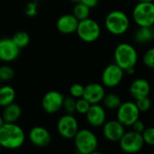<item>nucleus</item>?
<instances>
[{"mask_svg":"<svg viewBox=\"0 0 154 154\" xmlns=\"http://www.w3.org/2000/svg\"><path fill=\"white\" fill-rule=\"evenodd\" d=\"M23 130L15 123H4L0 127V147L6 150H16L24 143Z\"/></svg>","mask_w":154,"mask_h":154,"instance_id":"1","label":"nucleus"},{"mask_svg":"<svg viewBox=\"0 0 154 154\" xmlns=\"http://www.w3.org/2000/svg\"><path fill=\"white\" fill-rule=\"evenodd\" d=\"M115 63L124 70L135 67L138 60V54L135 48L130 43L123 42L116 46L114 52Z\"/></svg>","mask_w":154,"mask_h":154,"instance_id":"2","label":"nucleus"},{"mask_svg":"<svg viewBox=\"0 0 154 154\" xmlns=\"http://www.w3.org/2000/svg\"><path fill=\"white\" fill-rule=\"evenodd\" d=\"M105 25L111 34L122 35L128 31L130 20L125 12L121 10H114L106 15Z\"/></svg>","mask_w":154,"mask_h":154,"instance_id":"3","label":"nucleus"},{"mask_svg":"<svg viewBox=\"0 0 154 154\" xmlns=\"http://www.w3.org/2000/svg\"><path fill=\"white\" fill-rule=\"evenodd\" d=\"M77 151L81 154L94 153L98 146L97 137L88 129L79 130L74 136Z\"/></svg>","mask_w":154,"mask_h":154,"instance_id":"4","label":"nucleus"},{"mask_svg":"<svg viewBox=\"0 0 154 154\" xmlns=\"http://www.w3.org/2000/svg\"><path fill=\"white\" fill-rule=\"evenodd\" d=\"M78 36L85 42H96L101 33V28L99 23L91 18H86L79 21V24L76 30Z\"/></svg>","mask_w":154,"mask_h":154,"instance_id":"5","label":"nucleus"},{"mask_svg":"<svg viewBox=\"0 0 154 154\" xmlns=\"http://www.w3.org/2000/svg\"><path fill=\"white\" fill-rule=\"evenodd\" d=\"M133 18L138 26H153V3L139 2L133 10Z\"/></svg>","mask_w":154,"mask_h":154,"instance_id":"6","label":"nucleus"},{"mask_svg":"<svg viewBox=\"0 0 154 154\" xmlns=\"http://www.w3.org/2000/svg\"><path fill=\"white\" fill-rule=\"evenodd\" d=\"M116 110V120L119 121L125 127L131 126L136 120L139 119L141 114L135 102L132 101L121 103V105Z\"/></svg>","mask_w":154,"mask_h":154,"instance_id":"7","label":"nucleus"},{"mask_svg":"<svg viewBox=\"0 0 154 154\" xmlns=\"http://www.w3.org/2000/svg\"><path fill=\"white\" fill-rule=\"evenodd\" d=\"M119 145L122 151L126 153H136L143 149L144 142L143 140L142 134L130 131L125 132L119 140Z\"/></svg>","mask_w":154,"mask_h":154,"instance_id":"8","label":"nucleus"},{"mask_svg":"<svg viewBox=\"0 0 154 154\" xmlns=\"http://www.w3.org/2000/svg\"><path fill=\"white\" fill-rule=\"evenodd\" d=\"M125 70L120 68L117 64L113 63L107 65L103 70L101 80L103 86L106 88L117 87L124 79Z\"/></svg>","mask_w":154,"mask_h":154,"instance_id":"9","label":"nucleus"},{"mask_svg":"<svg viewBox=\"0 0 154 154\" xmlns=\"http://www.w3.org/2000/svg\"><path fill=\"white\" fill-rule=\"evenodd\" d=\"M59 134L65 139H73L79 131V123L73 115L66 114L62 116L57 123Z\"/></svg>","mask_w":154,"mask_h":154,"instance_id":"10","label":"nucleus"},{"mask_svg":"<svg viewBox=\"0 0 154 154\" xmlns=\"http://www.w3.org/2000/svg\"><path fill=\"white\" fill-rule=\"evenodd\" d=\"M64 96L56 90L47 92L42 99V107L47 114H55L62 107Z\"/></svg>","mask_w":154,"mask_h":154,"instance_id":"11","label":"nucleus"},{"mask_svg":"<svg viewBox=\"0 0 154 154\" xmlns=\"http://www.w3.org/2000/svg\"><path fill=\"white\" fill-rule=\"evenodd\" d=\"M103 126V135L105 138L113 143L119 142L123 134H125V126L117 120H111L108 122H105Z\"/></svg>","mask_w":154,"mask_h":154,"instance_id":"12","label":"nucleus"},{"mask_svg":"<svg viewBox=\"0 0 154 154\" xmlns=\"http://www.w3.org/2000/svg\"><path fill=\"white\" fill-rule=\"evenodd\" d=\"M20 54V49L14 43L11 38L0 39V60L12 62L17 59Z\"/></svg>","mask_w":154,"mask_h":154,"instance_id":"13","label":"nucleus"},{"mask_svg":"<svg viewBox=\"0 0 154 154\" xmlns=\"http://www.w3.org/2000/svg\"><path fill=\"white\" fill-rule=\"evenodd\" d=\"M86 119L88 123L93 127H100L104 125L106 120V114L105 108L99 104L90 105L87 111Z\"/></svg>","mask_w":154,"mask_h":154,"instance_id":"14","label":"nucleus"},{"mask_svg":"<svg viewBox=\"0 0 154 154\" xmlns=\"http://www.w3.org/2000/svg\"><path fill=\"white\" fill-rule=\"evenodd\" d=\"M29 140L37 147H46L51 143V135L46 128L34 126L29 132Z\"/></svg>","mask_w":154,"mask_h":154,"instance_id":"15","label":"nucleus"},{"mask_svg":"<svg viewBox=\"0 0 154 154\" xmlns=\"http://www.w3.org/2000/svg\"><path fill=\"white\" fill-rule=\"evenodd\" d=\"M106 91L104 86L98 83H90L84 87V92L82 97L92 104H99L102 102Z\"/></svg>","mask_w":154,"mask_h":154,"instance_id":"16","label":"nucleus"},{"mask_svg":"<svg viewBox=\"0 0 154 154\" xmlns=\"http://www.w3.org/2000/svg\"><path fill=\"white\" fill-rule=\"evenodd\" d=\"M79 24V20L72 14L61 15L56 23L57 29L63 34H71L76 32Z\"/></svg>","mask_w":154,"mask_h":154,"instance_id":"17","label":"nucleus"},{"mask_svg":"<svg viewBox=\"0 0 154 154\" xmlns=\"http://www.w3.org/2000/svg\"><path fill=\"white\" fill-rule=\"evenodd\" d=\"M150 92V83L144 79H137L134 80L130 86V94L135 100L148 97Z\"/></svg>","mask_w":154,"mask_h":154,"instance_id":"18","label":"nucleus"},{"mask_svg":"<svg viewBox=\"0 0 154 154\" xmlns=\"http://www.w3.org/2000/svg\"><path fill=\"white\" fill-rule=\"evenodd\" d=\"M22 115L21 107L15 104L11 103L5 106H4V111L2 113V117L5 123H15Z\"/></svg>","mask_w":154,"mask_h":154,"instance_id":"19","label":"nucleus"},{"mask_svg":"<svg viewBox=\"0 0 154 154\" xmlns=\"http://www.w3.org/2000/svg\"><path fill=\"white\" fill-rule=\"evenodd\" d=\"M154 30L152 26H139L134 33V39L138 43H146L153 40Z\"/></svg>","mask_w":154,"mask_h":154,"instance_id":"20","label":"nucleus"},{"mask_svg":"<svg viewBox=\"0 0 154 154\" xmlns=\"http://www.w3.org/2000/svg\"><path fill=\"white\" fill-rule=\"evenodd\" d=\"M15 99V90L11 86H1L0 87V106L4 107Z\"/></svg>","mask_w":154,"mask_h":154,"instance_id":"21","label":"nucleus"},{"mask_svg":"<svg viewBox=\"0 0 154 154\" xmlns=\"http://www.w3.org/2000/svg\"><path fill=\"white\" fill-rule=\"evenodd\" d=\"M102 102H103L105 107L109 110H116L122 103L119 96L115 93L106 94Z\"/></svg>","mask_w":154,"mask_h":154,"instance_id":"22","label":"nucleus"},{"mask_svg":"<svg viewBox=\"0 0 154 154\" xmlns=\"http://www.w3.org/2000/svg\"><path fill=\"white\" fill-rule=\"evenodd\" d=\"M72 14L79 20H84L86 18H88L90 15V8L87 6L86 5L82 4L81 2L75 4L73 10H72Z\"/></svg>","mask_w":154,"mask_h":154,"instance_id":"23","label":"nucleus"},{"mask_svg":"<svg viewBox=\"0 0 154 154\" xmlns=\"http://www.w3.org/2000/svg\"><path fill=\"white\" fill-rule=\"evenodd\" d=\"M12 41L14 42V43L21 50V49H23L25 48L29 42H30V36L29 34L24 32V31H19V32H16L13 37L11 38Z\"/></svg>","mask_w":154,"mask_h":154,"instance_id":"24","label":"nucleus"},{"mask_svg":"<svg viewBox=\"0 0 154 154\" xmlns=\"http://www.w3.org/2000/svg\"><path fill=\"white\" fill-rule=\"evenodd\" d=\"M75 107H76V98H74L72 97H64L61 108L64 109L66 114L73 115L76 112Z\"/></svg>","mask_w":154,"mask_h":154,"instance_id":"25","label":"nucleus"},{"mask_svg":"<svg viewBox=\"0 0 154 154\" xmlns=\"http://www.w3.org/2000/svg\"><path fill=\"white\" fill-rule=\"evenodd\" d=\"M14 76V69L8 65L0 66V81L11 80Z\"/></svg>","mask_w":154,"mask_h":154,"instance_id":"26","label":"nucleus"},{"mask_svg":"<svg viewBox=\"0 0 154 154\" xmlns=\"http://www.w3.org/2000/svg\"><path fill=\"white\" fill-rule=\"evenodd\" d=\"M77 99L78 100H76V107H75L76 112L80 115H85L87 111L88 110L91 104L83 97H79Z\"/></svg>","mask_w":154,"mask_h":154,"instance_id":"27","label":"nucleus"},{"mask_svg":"<svg viewBox=\"0 0 154 154\" xmlns=\"http://www.w3.org/2000/svg\"><path fill=\"white\" fill-rule=\"evenodd\" d=\"M142 137L144 143L152 146L154 144V129L153 127H148L142 133Z\"/></svg>","mask_w":154,"mask_h":154,"instance_id":"28","label":"nucleus"},{"mask_svg":"<svg viewBox=\"0 0 154 154\" xmlns=\"http://www.w3.org/2000/svg\"><path fill=\"white\" fill-rule=\"evenodd\" d=\"M135 104H136V106H137V107H138V109H139V111L141 113L149 111L150 108H151V106H152V102H151V100L149 99L148 97L136 99Z\"/></svg>","mask_w":154,"mask_h":154,"instance_id":"29","label":"nucleus"},{"mask_svg":"<svg viewBox=\"0 0 154 154\" xmlns=\"http://www.w3.org/2000/svg\"><path fill=\"white\" fill-rule=\"evenodd\" d=\"M143 61L146 67L149 69H153L154 68V49L151 48L149 49L143 55Z\"/></svg>","mask_w":154,"mask_h":154,"instance_id":"30","label":"nucleus"},{"mask_svg":"<svg viewBox=\"0 0 154 154\" xmlns=\"http://www.w3.org/2000/svg\"><path fill=\"white\" fill-rule=\"evenodd\" d=\"M84 92V86L79 83H75L69 88V94L74 98L82 97Z\"/></svg>","mask_w":154,"mask_h":154,"instance_id":"31","label":"nucleus"},{"mask_svg":"<svg viewBox=\"0 0 154 154\" xmlns=\"http://www.w3.org/2000/svg\"><path fill=\"white\" fill-rule=\"evenodd\" d=\"M24 13L29 17H34L38 14V4H37V2L34 1V2L28 3L25 6Z\"/></svg>","mask_w":154,"mask_h":154,"instance_id":"32","label":"nucleus"},{"mask_svg":"<svg viewBox=\"0 0 154 154\" xmlns=\"http://www.w3.org/2000/svg\"><path fill=\"white\" fill-rule=\"evenodd\" d=\"M131 126L133 127V131H134V132H136V133H139V134H142V133L143 132V130L145 129V125H144V123H143V121L139 120V119L136 120Z\"/></svg>","mask_w":154,"mask_h":154,"instance_id":"33","label":"nucleus"},{"mask_svg":"<svg viewBox=\"0 0 154 154\" xmlns=\"http://www.w3.org/2000/svg\"><path fill=\"white\" fill-rule=\"evenodd\" d=\"M80 2L82 4L86 5L87 6H88L89 8L96 7L98 5V0H81Z\"/></svg>","mask_w":154,"mask_h":154,"instance_id":"34","label":"nucleus"},{"mask_svg":"<svg viewBox=\"0 0 154 154\" xmlns=\"http://www.w3.org/2000/svg\"><path fill=\"white\" fill-rule=\"evenodd\" d=\"M134 70H135V69H134V68L127 69H126V70H125V71L127 74H129V75H130V74H134Z\"/></svg>","mask_w":154,"mask_h":154,"instance_id":"35","label":"nucleus"},{"mask_svg":"<svg viewBox=\"0 0 154 154\" xmlns=\"http://www.w3.org/2000/svg\"><path fill=\"white\" fill-rule=\"evenodd\" d=\"M5 123V121H4V119H3V117H2V116H0V127L3 125V124Z\"/></svg>","mask_w":154,"mask_h":154,"instance_id":"36","label":"nucleus"},{"mask_svg":"<svg viewBox=\"0 0 154 154\" xmlns=\"http://www.w3.org/2000/svg\"><path fill=\"white\" fill-rule=\"evenodd\" d=\"M138 2H152L153 0H137Z\"/></svg>","mask_w":154,"mask_h":154,"instance_id":"37","label":"nucleus"},{"mask_svg":"<svg viewBox=\"0 0 154 154\" xmlns=\"http://www.w3.org/2000/svg\"><path fill=\"white\" fill-rule=\"evenodd\" d=\"M70 1H71L72 3H74V4H77V3H79L81 0H70Z\"/></svg>","mask_w":154,"mask_h":154,"instance_id":"38","label":"nucleus"},{"mask_svg":"<svg viewBox=\"0 0 154 154\" xmlns=\"http://www.w3.org/2000/svg\"><path fill=\"white\" fill-rule=\"evenodd\" d=\"M0 87H1V81H0Z\"/></svg>","mask_w":154,"mask_h":154,"instance_id":"39","label":"nucleus"},{"mask_svg":"<svg viewBox=\"0 0 154 154\" xmlns=\"http://www.w3.org/2000/svg\"><path fill=\"white\" fill-rule=\"evenodd\" d=\"M0 152H1V150H0Z\"/></svg>","mask_w":154,"mask_h":154,"instance_id":"40","label":"nucleus"}]
</instances>
